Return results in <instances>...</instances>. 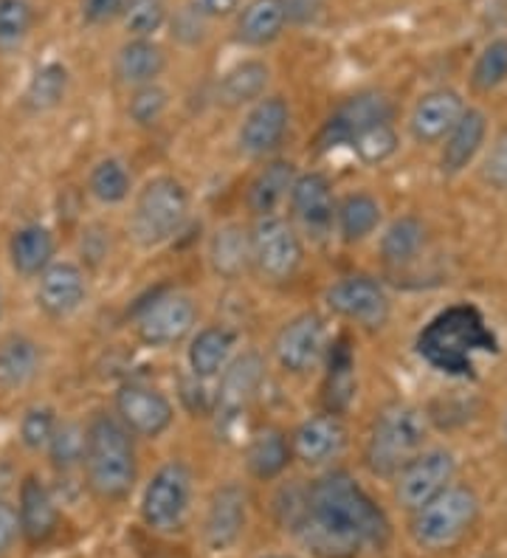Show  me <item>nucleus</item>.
Wrapping results in <instances>:
<instances>
[{
  "instance_id": "obj_38",
  "label": "nucleus",
  "mask_w": 507,
  "mask_h": 558,
  "mask_svg": "<svg viewBox=\"0 0 507 558\" xmlns=\"http://www.w3.org/2000/svg\"><path fill=\"white\" fill-rule=\"evenodd\" d=\"M507 82V37H494L482 46V51L473 60L471 85L480 94H491Z\"/></svg>"
},
{
  "instance_id": "obj_21",
  "label": "nucleus",
  "mask_w": 507,
  "mask_h": 558,
  "mask_svg": "<svg viewBox=\"0 0 507 558\" xmlns=\"http://www.w3.org/2000/svg\"><path fill=\"white\" fill-rule=\"evenodd\" d=\"M293 442V457L302 460L304 465H327L330 460H336L347 446V426L341 421V415H333V412H318L311 415L307 421H302L297 426L291 437Z\"/></svg>"
},
{
  "instance_id": "obj_36",
  "label": "nucleus",
  "mask_w": 507,
  "mask_h": 558,
  "mask_svg": "<svg viewBox=\"0 0 507 558\" xmlns=\"http://www.w3.org/2000/svg\"><path fill=\"white\" fill-rule=\"evenodd\" d=\"M68 69L62 62H46L40 69L28 76V85L23 90V102L34 113H46V110L60 108L68 94Z\"/></svg>"
},
{
  "instance_id": "obj_35",
  "label": "nucleus",
  "mask_w": 507,
  "mask_h": 558,
  "mask_svg": "<svg viewBox=\"0 0 507 558\" xmlns=\"http://www.w3.org/2000/svg\"><path fill=\"white\" fill-rule=\"evenodd\" d=\"M423 245H426L423 220L414 218V215H403V218L386 226L384 238H381V257L389 266H406L418 257Z\"/></svg>"
},
{
  "instance_id": "obj_12",
  "label": "nucleus",
  "mask_w": 507,
  "mask_h": 558,
  "mask_svg": "<svg viewBox=\"0 0 507 558\" xmlns=\"http://www.w3.org/2000/svg\"><path fill=\"white\" fill-rule=\"evenodd\" d=\"M327 325L316 311H304L279 327L274 339L277 364L291 375H307L327 355Z\"/></svg>"
},
{
  "instance_id": "obj_33",
  "label": "nucleus",
  "mask_w": 507,
  "mask_h": 558,
  "mask_svg": "<svg viewBox=\"0 0 507 558\" xmlns=\"http://www.w3.org/2000/svg\"><path fill=\"white\" fill-rule=\"evenodd\" d=\"M9 259L23 277H40L55 263V234L40 223L21 226L9 240Z\"/></svg>"
},
{
  "instance_id": "obj_44",
  "label": "nucleus",
  "mask_w": 507,
  "mask_h": 558,
  "mask_svg": "<svg viewBox=\"0 0 507 558\" xmlns=\"http://www.w3.org/2000/svg\"><path fill=\"white\" fill-rule=\"evenodd\" d=\"M34 26V7L28 0H0V46H17Z\"/></svg>"
},
{
  "instance_id": "obj_1",
  "label": "nucleus",
  "mask_w": 507,
  "mask_h": 558,
  "mask_svg": "<svg viewBox=\"0 0 507 558\" xmlns=\"http://www.w3.org/2000/svg\"><path fill=\"white\" fill-rule=\"evenodd\" d=\"M418 355L428 367L454 378H476V355L499 353V339L482 311L471 302H457L439 311L418 333Z\"/></svg>"
},
{
  "instance_id": "obj_34",
  "label": "nucleus",
  "mask_w": 507,
  "mask_h": 558,
  "mask_svg": "<svg viewBox=\"0 0 507 558\" xmlns=\"http://www.w3.org/2000/svg\"><path fill=\"white\" fill-rule=\"evenodd\" d=\"M381 218H384V209H381L378 198H372L370 192H352L338 204L336 229L345 243H361L375 234Z\"/></svg>"
},
{
  "instance_id": "obj_30",
  "label": "nucleus",
  "mask_w": 507,
  "mask_h": 558,
  "mask_svg": "<svg viewBox=\"0 0 507 558\" xmlns=\"http://www.w3.org/2000/svg\"><path fill=\"white\" fill-rule=\"evenodd\" d=\"M209 268L220 279H237L251 266V232L240 223L217 226L209 238Z\"/></svg>"
},
{
  "instance_id": "obj_8",
  "label": "nucleus",
  "mask_w": 507,
  "mask_h": 558,
  "mask_svg": "<svg viewBox=\"0 0 507 558\" xmlns=\"http://www.w3.org/2000/svg\"><path fill=\"white\" fill-rule=\"evenodd\" d=\"M304 259V245L293 223L279 215L257 218L251 229V266L268 282H288L297 277Z\"/></svg>"
},
{
  "instance_id": "obj_29",
  "label": "nucleus",
  "mask_w": 507,
  "mask_h": 558,
  "mask_svg": "<svg viewBox=\"0 0 507 558\" xmlns=\"http://www.w3.org/2000/svg\"><path fill=\"white\" fill-rule=\"evenodd\" d=\"M325 409L333 415H345L355 401V353L350 339L341 336L327 348V373H325Z\"/></svg>"
},
{
  "instance_id": "obj_50",
  "label": "nucleus",
  "mask_w": 507,
  "mask_h": 558,
  "mask_svg": "<svg viewBox=\"0 0 507 558\" xmlns=\"http://www.w3.org/2000/svg\"><path fill=\"white\" fill-rule=\"evenodd\" d=\"M192 9L201 12L206 21H217V17H229L240 9V0H192Z\"/></svg>"
},
{
  "instance_id": "obj_13",
  "label": "nucleus",
  "mask_w": 507,
  "mask_h": 558,
  "mask_svg": "<svg viewBox=\"0 0 507 558\" xmlns=\"http://www.w3.org/2000/svg\"><path fill=\"white\" fill-rule=\"evenodd\" d=\"M457 460L448 449H423L412 463L400 471L395 483V499L406 511H420L423 505L432 502L437 494L454 483Z\"/></svg>"
},
{
  "instance_id": "obj_7",
  "label": "nucleus",
  "mask_w": 507,
  "mask_h": 558,
  "mask_svg": "<svg viewBox=\"0 0 507 558\" xmlns=\"http://www.w3.org/2000/svg\"><path fill=\"white\" fill-rule=\"evenodd\" d=\"M192 505V471L181 460L161 465L142 494V519L158 533L181 531Z\"/></svg>"
},
{
  "instance_id": "obj_18",
  "label": "nucleus",
  "mask_w": 507,
  "mask_h": 558,
  "mask_svg": "<svg viewBox=\"0 0 507 558\" xmlns=\"http://www.w3.org/2000/svg\"><path fill=\"white\" fill-rule=\"evenodd\" d=\"M466 102L454 88H434L420 96L409 117V133L418 144H439L460 122Z\"/></svg>"
},
{
  "instance_id": "obj_51",
  "label": "nucleus",
  "mask_w": 507,
  "mask_h": 558,
  "mask_svg": "<svg viewBox=\"0 0 507 558\" xmlns=\"http://www.w3.org/2000/svg\"><path fill=\"white\" fill-rule=\"evenodd\" d=\"M265 558H288V556H265Z\"/></svg>"
},
{
  "instance_id": "obj_45",
  "label": "nucleus",
  "mask_w": 507,
  "mask_h": 558,
  "mask_svg": "<svg viewBox=\"0 0 507 558\" xmlns=\"http://www.w3.org/2000/svg\"><path fill=\"white\" fill-rule=\"evenodd\" d=\"M482 181L494 190H507V130H502L494 144L487 147L482 161Z\"/></svg>"
},
{
  "instance_id": "obj_3",
  "label": "nucleus",
  "mask_w": 507,
  "mask_h": 558,
  "mask_svg": "<svg viewBox=\"0 0 507 558\" xmlns=\"http://www.w3.org/2000/svg\"><path fill=\"white\" fill-rule=\"evenodd\" d=\"M307 511L341 531L359 536L364 545H384L389 536V519L378 505L345 471H333L307 488Z\"/></svg>"
},
{
  "instance_id": "obj_49",
  "label": "nucleus",
  "mask_w": 507,
  "mask_h": 558,
  "mask_svg": "<svg viewBox=\"0 0 507 558\" xmlns=\"http://www.w3.org/2000/svg\"><path fill=\"white\" fill-rule=\"evenodd\" d=\"M282 3L285 12H288V23H293V26H307L325 9V0H282Z\"/></svg>"
},
{
  "instance_id": "obj_42",
  "label": "nucleus",
  "mask_w": 507,
  "mask_h": 558,
  "mask_svg": "<svg viewBox=\"0 0 507 558\" xmlns=\"http://www.w3.org/2000/svg\"><path fill=\"white\" fill-rule=\"evenodd\" d=\"M350 147L364 163H384L398 153L400 147L398 130H395L393 122L375 124V128L364 130L361 136L352 138Z\"/></svg>"
},
{
  "instance_id": "obj_52",
  "label": "nucleus",
  "mask_w": 507,
  "mask_h": 558,
  "mask_svg": "<svg viewBox=\"0 0 507 558\" xmlns=\"http://www.w3.org/2000/svg\"><path fill=\"white\" fill-rule=\"evenodd\" d=\"M505 437H507V417H505Z\"/></svg>"
},
{
  "instance_id": "obj_17",
  "label": "nucleus",
  "mask_w": 507,
  "mask_h": 558,
  "mask_svg": "<svg viewBox=\"0 0 507 558\" xmlns=\"http://www.w3.org/2000/svg\"><path fill=\"white\" fill-rule=\"evenodd\" d=\"M88 300V277L76 263H51L37 279V307L51 319L76 314Z\"/></svg>"
},
{
  "instance_id": "obj_24",
  "label": "nucleus",
  "mask_w": 507,
  "mask_h": 558,
  "mask_svg": "<svg viewBox=\"0 0 507 558\" xmlns=\"http://www.w3.org/2000/svg\"><path fill=\"white\" fill-rule=\"evenodd\" d=\"M487 138V117L480 108H468L462 119L454 124V130L443 142L439 153V170L446 175H460L480 156Z\"/></svg>"
},
{
  "instance_id": "obj_25",
  "label": "nucleus",
  "mask_w": 507,
  "mask_h": 558,
  "mask_svg": "<svg viewBox=\"0 0 507 558\" xmlns=\"http://www.w3.org/2000/svg\"><path fill=\"white\" fill-rule=\"evenodd\" d=\"M270 85V65L265 60H257V57H251V60H240L234 62L220 82H217L215 99L220 108L226 110H237L245 108V105L259 102L265 96Z\"/></svg>"
},
{
  "instance_id": "obj_37",
  "label": "nucleus",
  "mask_w": 507,
  "mask_h": 558,
  "mask_svg": "<svg viewBox=\"0 0 507 558\" xmlns=\"http://www.w3.org/2000/svg\"><path fill=\"white\" fill-rule=\"evenodd\" d=\"M88 190L105 206L124 204L130 198V190H133V175H130L128 163L119 161V158L96 161L88 175Z\"/></svg>"
},
{
  "instance_id": "obj_11",
  "label": "nucleus",
  "mask_w": 507,
  "mask_h": 558,
  "mask_svg": "<svg viewBox=\"0 0 507 558\" xmlns=\"http://www.w3.org/2000/svg\"><path fill=\"white\" fill-rule=\"evenodd\" d=\"M325 302L333 314L366 330H381L393 316V300L386 288L378 279L364 277V274H352L333 282L325 293Z\"/></svg>"
},
{
  "instance_id": "obj_39",
  "label": "nucleus",
  "mask_w": 507,
  "mask_h": 558,
  "mask_svg": "<svg viewBox=\"0 0 507 558\" xmlns=\"http://www.w3.org/2000/svg\"><path fill=\"white\" fill-rule=\"evenodd\" d=\"M85 446H88V429L80 423H60L48 442V457L57 471H71L85 463Z\"/></svg>"
},
{
  "instance_id": "obj_16",
  "label": "nucleus",
  "mask_w": 507,
  "mask_h": 558,
  "mask_svg": "<svg viewBox=\"0 0 507 558\" xmlns=\"http://www.w3.org/2000/svg\"><path fill=\"white\" fill-rule=\"evenodd\" d=\"M265 384V359L257 350H245L231 359L229 367L224 375L217 378L215 389V415L220 421H237L245 415V409L251 401L259 396V389Z\"/></svg>"
},
{
  "instance_id": "obj_31",
  "label": "nucleus",
  "mask_w": 507,
  "mask_h": 558,
  "mask_svg": "<svg viewBox=\"0 0 507 558\" xmlns=\"http://www.w3.org/2000/svg\"><path fill=\"white\" fill-rule=\"evenodd\" d=\"M291 437L277 429V426H265V429L251 437L249 449H245V465H249L251 477L268 483V480H277L291 465Z\"/></svg>"
},
{
  "instance_id": "obj_40",
  "label": "nucleus",
  "mask_w": 507,
  "mask_h": 558,
  "mask_svg": "<svg viewBox=\"0 0 507 558\" xmlns=\"http://www.w3.org/2000/svg\"><path fill=\"white\" fill-rule=\"evenodd\" d=\"M124 28L130 37H147L153 40L169 23L167 0H128L124 7Z\"/></svg>"
},
{
  "instance_id": "obj_32",
  "label": "nucleus",
  "mask_w": 507,
  "mask_h": 558,
  "mask_svg": "<svg viewBox=\"0 0 507 558\" xmlns=\"http://www.w3.org/2000/svg\"><path fill=\"white\" fill-rule=\"evenodd\" d=\"M43 367V350L28 336H9L0 341V389L14 392L37 378Z\"/></svg>"
},
{
  "instance_id": "obj_41",
  "label": "nucleus",
  "mask_w": 507,
  "mask_h": 558,
  "mask_svg": "<svg viewBox=\"0 0 507 558\" xmlns=\"http://www.w3.org/2000/svg\"><path fill=\"white\" fill-rule=\"evenodd\" d=\"M169 110V94L167 88H161L158 82L153 85H142V88H133L128 102V117L135 128H156Z\"/></svg>"
},
{
  "instance_id": "obj_4",
  "label": "nucleus",
  "mask_w": 507,
  "mask_h": 558,
  "mask_svg": "<svg viewBox=\"0 0 507 558\" xmlns=\"http://www.w3.org/2000/svg\"><path fill=\"white\" fill-rule=\"evenodd\" d=\"M428 437V421L423 409L412 403L386 407L366 437L364 463L375 477H398L406 465L423 451Z\"/></svg>"
},
{
  "instance_id": "obj_6",
  "label": "nucleus",
  "mask_w": 507,
  "mask_h": 558,
  "mask_svg": "<svg viewBox=\"0 0 507 558\" xmlns=\"http://www.w3.org/2000/svg\"><path fill=\"white\" fill-rule=\"evenodd\" d=\"M480 499L468 485H448L412 517V536L426 550H448L471 531Z\"/></svg>"
},
{
  "instance_id": "obj_14",
  "label": "nucleus",
  "mask_w": 507,
  "mask_h": 558,
  "mask_svg": "<svg viewBox=\"0 0 507 558\" xmlns=\"http://www.w3.org/2000/svg\"><path fill=\"white\" fill-rule=\"evenodd\" d=\"M116 417L133 432V437L156 440L176 423V409L158 387L128 381L116 389Z\"/></svg>"
},
{
  "instance_id": "obj_27",
  "label": "nucleus",
  "mask_w": 507,
  "mask_h": 558,
  "mask_svg": "<svg viewBox=\"0 0 507 558\" xmlns=\"http://www.w3.org/2000/svg\"><path fill=\"white\" fill-rule=\"evenodd\" d=\"M116 76L128 88H142V85H153L158 76L167 69V51L158 46L156 40L147 37H130L119 54H116Z\"/></svg>"
},
{
  "instance_id": "obj_2",
  "label": "nucleus",
  "mask_w": 507,
  "mask_h": 558,
  "mask_svg": "<svg viewBox=\"0 0 507 558\" xmlns=\"http://www.w3.org/2000/svg\"><path fill=\"white\" fill-rule=\"evenodd\" d=\"M88 446H85V477H88L90 490L101 499H124L133 490L138 463H135L133 432L124 426L116 415L90 417Z\"/></svg>"
},
{
  "instance_id": "obj_10",
  "label": "nucleus",
  "mask_w": 507,
  "mask_h": 558,
  "mask_svg": "<svg viewBox=\"0 0 507 558\" xmlns=\"http://www.w3.org/2000/svg\"><path fill=\"white\" fill-rule=\"evenodd\" d=\"M393 117L395 105L384 90H359L338 105L327 117V122L322 124L316 136V150L327 153L341 147V144H352V138L361 136L364 130L393 122Z\"/></svg>"
},
{
  "instance_id": "obj_43",
  "label": "nucleus",
  "mask_w": 507,
  "mask_h": 558,
  "mask_svg": "<svg viewBox=\"0 0 507 558\" xmlns=\"http://www.w3.org/2000/svg\"><path fill=\"white\" fill-rule=\"evenodd\" d=\"M57 426H60V421H57L55 409L46 407V403H34L21 417V442L28 451L48 449Z\"/></svg>"
},
{
  "instance_id": "obj_9",
  "label": "nucleus",
  "mask_w": 507,
  "mask_h": 558,
  "mask_svg": "<svg viewBox=\"0 0 507 558\" xmlns=\"http://www.w3.org/2000/svg\"><path fill=\"white\" fill-rule=\"evenodd\" d=\"M197 305L190 293L164 291L153 296V302L138 311L135 316V333L142 344L153 350L176 348L190 336H195Z\"/></svg>"
},
{
  "instance_id": "obj_5",
  "label": "nucleus",
  "mask_w": 507,
  "mask_h": 558,
  "mask_svg": "<svg viewBox=\"0 0 507 558\" xmlns=\"http://www.w3.org/2000/svg\"><path fill=\"white\" fill-rule=\"evenodd\" d=\"M190 190L176 175H156L138 190L130 211V238L142 248H158L183 232L190 220Z\"/></svg>"
},
{
  "instance_id": "obj_28",
  "label": "nucleus",
  "mask_w": 507,
  "mask_h": 558,
  "mask_svg": "<svg viewBox=\"0 0 507 558\" xmlns=\"http://www.w3.org/2000/svg\"><path fill=\"white\" fill-rule=\"evenodd\" d=\"M288 26V12L282 0H249L237 14V40L251 48H265L277 43Z\"/></svg>"
},
{
  "instance_id": "obj_26",
  "label": "nucleus",
  "mask_w": 507,
  "mask_h": 558,
  "mask_svg": "<svg viewBox=\"0 0 507 558\" xmlns=\"http://www.w3.org/2000/svg\"><path fill=\"white\" fill-rule=\"evenodd\" d=\"M297 167L291 161H268L257 175L251 178L245 190V206L254 218H268L277 215L279 206L291 198L293 184H297Z\"/></svg>"
},
{
  "instance_id": "obj_47",
  "label": "nucleus",
  "mask_w": 507,
  "mask_h": 558,
  "mask_svg": "<svg viewBox=\"0 0 507 558\" xmlns=\"http://www.w3.org/2000/svg\"><path fill=\"white\" fill-rule=\"evenodd\" d=\"M128 0H80L82 21L90 26H105V23L116 21L119 14H124Z\"/></svg>"
},
{
  "instance_id": "obj_20",
  "label": "nucleus",
  "mask_w": 507,
  "mask_h": 558,
  "mask_svg": "<svg viewBox=\"0 0 507 558\" xmlns=\"http://www.w3.org/2000/svg\"><path fill=\"white\" fill-rule=\"evenodd\" d=\"M291 211L297 223L313 238H322L336 226V195L322 172H302L291 192Z\"/></svg>"
},
{
  "instance_id": "obj_15",
  "label": "nucleus",
  "mask_w": 507,
  "mask_h": 558,
  "mask_svg": "<svg viewBox=\"0 0 507 558\" xmlns=\"http://www.w3.org/2000/svg\"><path fill=\"white\" fill-rule=\"evenodd\" d=\"M291 128V105L285 96H263L237 130V147L249 158H265L282 147Z\"/></svg>"
},
{
  "instance_id": "obj_46",
  "label": "nucleus",
  "mask_w": 507,
  "mask_h": 558,
  "mask_svg": "<svg viewBox=\"0 0 507 558\" xmlns=\"http://www.w3.org/2000/svg\"><path fill=\"white\" fill-rule=\"evenodd\" d=\"M172 37L178 43H183V46H197L206 37V17L201 12H195L192 7H186L172 21Z\"/></svg>"
},
{
  "instance_id": "obj_48",
  "label": "nucleus",
  "mask_w": 507,
  "mask_h": 558,
  "mask_svg": "<svg viewBox=\"0 0 507 558\" xmlns=\"http://www.w3.org/2000/svg\"><path fill=\"white\" fill-rule=\"evenodd\" d=\"M17 536H23L21 513H17V508H12L7 499H0V556H7V553L12 550Z\"/></svg>"
},
{
  "instance_id": "obj_23",
  "label": "nucleus",
  "mask_w": 507,
  "mask_h": 558,
  "mask_svg": "<svg viewBox=\"0 0 507 558\" xmlns=\"http://www.w3.org/2000/svg\"><path fill=\"white\" fill-rule=\"evenodd\" d=\"M237 350V333L229 325H206L195 330L190 339V350H186V361H190V373L203 381L220 378L224 369L229 367Z\"/></svg>"
},
{
  "instance_id": "obj_19",
  "label": "nucleus",
  "mask_w": 507,
  "mask_h": 558,
  "mask_svg": "<svg viewBox=\"0 0 507 558\" xmlns=\"http://www.w3.org/2000/svg\"><path fill=\"white\" fill-rule=\"evenodd\" d=\"M245 519H249V494L243 485L229 483L212 494L206 522H203V538L209 550H229L243 536Z\"/></svg>"
},
{
  "instance_id": "obj_22",
  "label": "nucleus",
  "mask_w": 507,
  "mask_h": 558,
  "mask_svg": "<svg viewBox=\"0 0 507 558\" xmlns=\"http://www.w3.org/2000/svg\"><path fill=\"white\" fill-rule=\"evenodd\" d=\"M17 513H21V531L28 545H46L48 538L57 533V524H60L55 494L34 474L23 480Z\"/></svg>"
}]
</instances>
